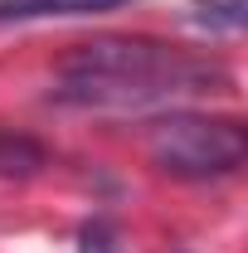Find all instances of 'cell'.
I'll return each instance as SVG.
<instances>
[{"label":"cell","mask_w":248,"mask_h":253,"mask_svg":"<svg viewBox=\"0 0 248 253\" xmlns=\"http://www.w3.org/2000/svg\"><path fill=\"white\" fill-rule=\"evenodd\" d=\"M229 83L219 63L161 39H93L59 63V102L78 107H151L170 97H200Z\"/></svg>","instance_id":"cell-1"},{"label":"cell","mask_w":248,"mask_h":253,"mask_svg":"<svg viewBox=\"0 0 248 253\" xmlns=\"http://www.w3.org/2000/svg\"><path fill=\"white\" fill-rule=\"evenodd\" d=\"M126 0H0V25L5 20H49V15H97L117 10Z\"/></svg>","instance_id":"cell-3"},{"label":"cell","mask_w":248,"mask_h":253,"mask_svg":"<svg viewBox=\"0 0 248 253\" xmlns=\"http://www.w3.org/2000/svg\"><path fill=\"white\" fill-rule=\"evenodd\" d=\"M146 151L165 175L180 180H209L234 175L248 156V136L234 117H200V112H170L151 122Z\"/></svg>","instance_id":"cell-2"},{"label":"cell","mask_w":248,"mask_h":253,"mask_svg":"<svg viewBox=\"0 0 248 253\" xmlns=\"http://www.w3.org/2000/svg\"><path fill=\"white\" fill-rule=\"evenodd\" d=\"M190 15H195V25L214 34H234L248 20V0H190Z\"/></svg>","instance_id":"cell-4"},{"label":"cell","mask_w":248,"mask_h":253,"mask_svg":"<svg viewBox=\"0 0 248 253\" xmlns=\"http://www.w3.org/2000/svg\"><path fill=\"white\" fill-rule=\"evenodd\" d=\"M39 166H44V146L39 141L0 131V175H34Z\"/></svg>","instance_id":"cell-5"},{"label":"cell","mask_w":248,"mask_h":253,"mask_svg":"<svg viewBox=\"0 0 248 253\" xmlns=\"http://www.w3.org/2000/svg\"><path fill=\"white\" fill-rule=\"evenodd\" d=\"M78 253H122V244H117V229L107 219H93L78 229Z\"/></svg>","instance_id":"cell-6"}]
</instances>
